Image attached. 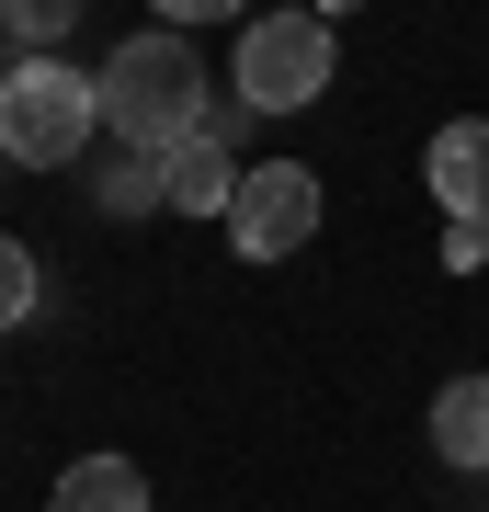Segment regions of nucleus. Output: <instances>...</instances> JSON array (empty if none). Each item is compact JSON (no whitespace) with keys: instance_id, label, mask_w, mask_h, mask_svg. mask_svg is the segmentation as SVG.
Here are the masks:
<instances>
[{"instance_id":"nucleus-1","label":"nucleus","mask_w":489,"mask_h":512,"mask_svg":"<svg viewBox=\"0 0 489 512\" xmlns=\"http://www.w3.org/2000/svg\"><path fill=\"white\" fill-rule=\"evenodd\" d=\"M103 126H114V148H137V160H171L182 137H205V69H194V46L182 35H126L103 57Z\"/></svg>"},{"instance_id":"nucleus-10","label":"nucleus","mask_w":489,"mask_h":512,"mask_svg":"<svg viewBox=\"0 0 489 512\" xmlns=\"http://www.w3.org/2000/svg\"><path fill=\"white\" fill-rule=\"evenodd\" d=\"M35 251H23V239H0V330H23V319H35Z\"/></svg>"},{"instance_id":"nucleus-5","label":"nucleus","mask_w":489,"mask_h":512,"mask_svg":"<svg viewBox=\"0 0 489 512\" xmlns=\"http://www.w3.org/2000/svg\"><path fill=\"white\" fill-rule=\"evenodd\" d=\"M421 183H433V205H444L455 228H489V114H467V126H444V137H433Z\"/></svg>"},{"instance_id":"nucleus-9","label":"nucleus","mask_w":489,"mask_h":512,"mask_svg":"<svg viewBox=\"0 0 489 512\" xmlns=\"http://www.w3.org/2000/svg\"><path fill=\"white\" fill-rule=\"evenodd\" d=\"M91 194H103V217H160V205H171L160 160H137V148H114V171H103Z\"/></svg>"},{"instance_id":"nucleus-3","label":"nucleus","mask_w":489,"mask_h":512,"mask_svg":"<svg viewBox=\"0 0 489 512\" xmlns=\"http://www.w3.org/2000/svg\"><path fill=\"white\" fill-rule=\"evenodd\" d=\"M330 12H262V23H239V103L251 114H296V103H319L330 92Z\"/></svg>"},{"instance_id":"nucleus-12","label":"nucleus","mask_w":489,"mask_h":512,"mask_svg":"<svg viewBox=\"0 0 489 512\" xmlns=\"http://www.w3.org/2000/svg\"><path fill=\"white\" fill-rule=\"evenodd\" d=\"M0 171H12V160H0Z\"/></svg>"},{"instance_id":"nucleus-8","label":"nucleus","mask_w":489,"mask_h":512,"mask_svg":"<svg viewBox=\"0 0 489 512\" xmlns=\"http://www.w3.org/2000/svg\"><path fill=\"white\" fill-rule=\"evenodd\" d=\"M46 512H148V478H137L126 456H80L69 478H57Z\"/></svg>"},{"instance_id":"nucleus-7","label":"nucleus","mask_w":489,"mask_h":512,"mask_svg":"<svg viewBox=\"0 0 489 512\" xmlns=\"http://www.w3.org/2000/svg\"><path fill=\"white\" fill-rule=\"evenodd\" d=\"M433 456L489 467V376H455L444 399H433Z\"/></svg>"},{"instance_id":"nucleus-2","label":"nucleus","mask_w":489,"mask_h":512,"mask_svg":"<svg viewBox=\"0 0 489 512\" xmlns=\"http://www.w3.org/2000/svg\"><path fill=\"white\" fill-rule=\"evenodd\" d=\"M91 126H103V80L69 69V57H23V69L0 80V160L57 171V160L91 148Z\"/></svg>"},{"instance_id":"nucleus-6","label":"nucleus","mask_w":489,"mask_h":512,"mask_svg":"<svg viewBox=\"0 0 489 512\" xmlns=\"http://www.w3.org/2000/svg\"><path fill=\"white\" fill-rule=\"evenodd\" d=\"M160 183H171V205H182V217H228L251 171H239V160H228V137L205 126V137H182L171 160H160Z\"/></svg>"},{"instance_id":"nucleus-11","label":"nucleus","mask_w":489,"mask_h":512,"mask_svg":"<svg viewBox=\"0 0 489 512\" xmlns=\"http://www.w3.org/2000/svg\"><path fill=\"white\" fill-rule=\"evenodd\" d=\"M12 35H35V46L69 35V0H12Z\"/></svg>"},{"instance_id":"nucleus-4","label":"nucleus","mask_w":489,"mask_h":512,"mask_svg":"<svg viewBox=\"0 0 489 512\" xmlns=\"http://www.w3.org/2000/svg\"><path fill=\"white\" fill-rule=\"evenodd\" d=\"M308 228H319V171H308V160H262L251 183H239V205H228V239H239L251 262L308 251Z\"/></svg>"}]
</instances>
